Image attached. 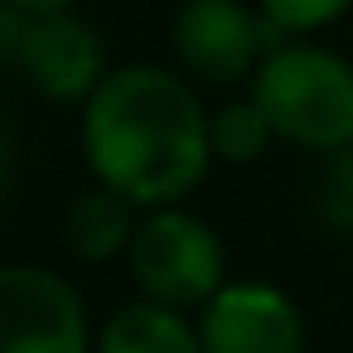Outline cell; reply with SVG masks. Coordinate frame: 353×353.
<instances>
[{
    "instance_id": "obj_12",
    "label": "cell",
    "mask_w": 353,
    "mask_h": 353,
    "mask_svg": "<svg viewBox=\"0 0 353 353\" xmlns=\"http://www.w3.org/2000/svg\"><path fill=\"white\" fill-rule=\"evenodd\" d=\"M252 6H256L271 25H281L285 34L305 39V34H319V30L339 25V20L353 10V0H252Z\"/></svg>"
},
{
    "instance_id": "obj_10",
    "label": "cell",
    "mask_w": 353,
    "mask_h": 353,
    "mask_svg": "<svg viewBox=\"0 0 353 353\" xmlns=\"http://www.w3.org/2000/svg\"><path fill=\"white\" fill-rule=\"evenodd\" d=\"M208 136H213V155L223 165H256L276 141V131H271L266 112L252 102V92L213 107L208 112Z\"/></svg>"
},
{
    "instance_id": "obj_6",
    "label": "cell",
    "mask_w": 353,
    "mask_h": 353,
    "mask_svg": "<svg viewBox=\"0 0 353 353\" xmlns=\"http://www.w3.org/2000/svg\"><path fill=\"white\" fill-rule=\"evenodd\" d=\"M203 353H305V310L276 281H232L194 314Z\"/></svg>"
},
{
    "instance_id": "obj_4",
    "label": "cell",
    "mask_w": 353,
    "mask_h": 353,
    "mask_svg": "<svg viewBox=\"0 0 353 353\" xmlns=\"http://www.w3.org/2000/svg\"><path fill=\"white\" fill-rule=\"evenodd\" d=\"M290 39L295 34L271 25L247 0H184L170 25V49L179 73L213 88L252 83L261 59L285 49Z\"/></svg>"
},
{
    "instance_id": "obj_9",
    "label": "cell",
    "mask_w": 353,
    "mask_h": 353,
    "mask_svg": "<svg viewBox=\"0 0 353 353\" xmlns=\"http://www.w3.org/2000/svg\"><path fill=\"white\" fill-rule=\"evenodd\" d=\"M136 228H141V208L102 184L83 189L68 208H63V247L88 261V266H102V261H117L131 252L136 242Z\"/></svg>"
},
{
    "instance_id": "obj_13",
    "label": "cell",
    "mask_w": 353,
    "mask_h": 353,
    "mask_svg": "<svg viewBox=\"0 0 353 353\" xmlns=\"http://www.w3.org/2000/svg\"><path fill=\"white\" fill-rule=\"evenodd\" d=\"M30 25H34V15H30V10L0 6V63H6V68H20L25 39H30Z\"/></svg>"
},
{
    "instance_id": "obj_14",
    "label": "cell",
    "mask_w": 353,
    "mask_h": 353,
    "mask_svg": "<svg viewBox=\"0 0 353 353\" xmlns=\"http://www.w3.org/2000/svg\"><path fill=\"white\" fill-rule=\"evenodd\" d=\"M15 165H20V145H15V131H10V121L0 117V203L10 199V184H15Z\"/></svg>"
},
{
    "instance_id": "obj_8",
    "label": "cell",
    "mask_w": 353,
    "mask_h": 353,
    "mask_svg": "<svg viewBox=\"0 0 353 353\" xmlns=\"http://www.w3.org/2000/svg\"><path fill=\"white\" fill-rule=\"evenodd\" d=\"M92 353H203V339L189 310L136 295L97 324Z\"/></svg>"
},
{
    "instance_id": "obj_3",
    "label": "cell",
    "mask_w": 353,
    "mask_h": 353,
    "mask_svg": "<svg viewBox=\"0 0 353 353\" xmlns=\"http://www.w3.org/2000/svg\"><path fill=\"white\" fill-rule=\"evenodd\" d=\"M126 266L145 300L189 310V314H199L228 285V247H223L218 228L208 218L189 213L184 203L141 213Z\"/></svg>"
},
{
    "instance_id": "obj_5",
    "label": "cell",
    "mask_w": 353,
    "mask_h": 353,
    "mask_svg": "<svg viewBox=\"0 0 353 353\" xmlns=\"http://www.w3.org/2000/svg\"><path fill=\"white\" fill-rule=\"evenodd\" d=\"M97 324L78 285L34 261L0 266V353H92Z\"/></svg>"
},
{
    "instance_id": "obj_11",
    "label": "cell",
    "mask_w": 353,
    "mask_h": 353,
    "mask_svg": "<svg viewBox=\"0 0 353 353\" xmlns=\"http://www.w3.org/2000/svg\"><path fill=\"white\" fill-rule=\"evenodd\" d=\"M314 218L329 232L353 237V145L324 155V170L314 179Z\"/></svg>"
},
{
    "instance_id": "obj_7",
    "label": "cell",
    "mask_w": 353,
    "mask_h": 353,
    "mask_svg": "<svg viewBox=\"0 0 353 353\" xmlns=\"http://www.w3.org/2000/svg\"><path fill=\"white\" fill-rule=\"evenodd\" d=\"M20 73L44 102L83 107L102 88L112 63L92 20H83L78 10H54V15H34L25 54H20Z\"/></svg>"
},
{
    "instance_id": "obj_2",
    "label": "cell",
    "mask_w": 353,
    "mask_h": 353,
    "mask_svg": "<svg viewBox=\"0 0 353 353\" xmlns=\"http://www.w3.org/2000/svg\"><path fill=\"white\" fill-rule=\"evenodd\" d=\"M247 92L266 112L276 141L314 155L353 145V59L339 49L290 39L261 59Z\"/></svg>"
},
{
    "instance_id": "obj_1",
    "label": "cell",
    "mask_w": 353,
    "mask_h": 353,
    "mask_svg": "<svg viewBox=\"0 0 353 353\" xmlns=\"http://www.w3.org/2000/svg\"><path fill=\"white\" fill-rule=\"evenodd\" d=\"M78 145L92 184L141 213L184 203L213 170L208 107L165 63H117L78 107Z\"/></svg>"
},
{
    "instance_id": "obj_15",
    "label": "cell",
    "mask_w": 353,
    "mask_h": 353,
    "mask_svg": "<svg viewBox=\"0 0 353 353\" xmlns=\"http://www.w3.org/2000/svg\"><path fill=\"white\" fill-rule=\"evenodd\" d=\"M0 6H15V10H30V15H54V10H78L83 0H0Z\"/></svg>"
}]
</instances>
